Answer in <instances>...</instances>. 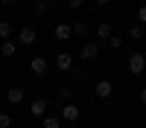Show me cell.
I'll return each instance as SVG.
<instances>
[{
	"mask_svg": "<svg viewBox=\"0 0 146 128\" xmlns=\"http://www.w3.org/2000/svg\"><path fill=\"white\" fill-rule=\"evenodd\" d=\"M62 119H64V122H76V119H79V105L64 102V108H62Z\"/></svg>",
	"mask_w": 146,
	"mask_h": 128,
	"instance_id": "5b68a950",
	"label": "cell"
},
{
	"mask_svg": "<svg viewBox=\"0 0 146 128\" xmlns=\"http://www.w3.org/2000/svg\"><path fill=\"white\" fill-rule=\"evenodd\" d=\"M94 3H96V6H105V3H111V0H94Z\"/></svg>",
	"mask_w": 146,
	"mask_h": 128,
	"instance_id": "603a6c76",
	"label": "cell"
},
{
	"mask_svg": "<svg viewBox=\"0 0 146 128\" xmlns=\"http://www.w3.org/2000/svg\"><path fill=\"white\" fill-rule=\"evenodd\" d=\"M96 55H100V41H91V44L82 47V58H85V61H94Z\"/></svg>",
	"mask_w": 146,
	"mask_h": 128,
	"instance_id": "9c48e42d",
	"label": "cell"
},
{
	"mask_svg": "<svg viewBox=\"0 0 146 128\" xmlns=\"http://www.w3.org/2000/svg\"><path fill=\"white\" fill-rule=\"evenodd\" d=\"M35 41H38V32H35L32 26H23V29L18 32V44H23V47H32Z\"/></svg>",
	"mask_w": 146,
	"mask_h": 128,
	"instance_id": "7a4b0ae2",
	"label": "cell"
},
{
	"mask_svg": "<svg viewBox=\"0 0 146 128\" xmlns=\"http://www.w3.org/2000/svg\"><path fill=\"white\" fill-rule=\"evenodd\" d=\"M129 70H131V73H143V70H146V55L143 53L129 55Z\"/></svg>",
	"mask_w": 146,
	"mask_h": 128,
	"instance_id": "3957f363",
	"label": "cell"
},
{
	"mask_svg": "<svg viewBox=\"0 0 146 128\" xmlns=\"http://www.w3.org/2000/svg\"><path fill=\"white\" fill-rule=\"evenodd\" d=\"M53 35H56L58 41H70L73 38V26H70V23H58V26L53 29Z\"/></svg>",
	"mask_w": 146,
	"mask_h": 128,
	"instance_id": "30bf717a",
	"label": "cell"
},
{
	"mask_svg": "<svg viewBox=\"0 0 146 128\" xmlns=\"http://www.w3.org/2000/svg\"><path fill=\"white\" fill-rule=\"evenodd\" d=\"M56 67L62 70V73H67L73 67V53H56Z\"/></svg>",
	"mask_w": 146,
	"mask_h": 128,
	"instance_id": "8992f818",
	"label": "cell"
},
{
	"mask_svg": "<svg viewBox=\"0 0 146 128\" xmlns=\"http://www.w3.org/2000/svg\"><path fill=\"white\" fill-rule=\"evenodd\" d=\"M143 55H146V53H143Z\"/></svg>",
	"mask_w": 146,
	"mask_h": 128,
	"instance_id": "484cf974",
	"label": "cell"
},
{
	"mask_svg": "<svg viewBox=\"0 0 146 128\" xmlns=\"http://www.w3.org/2000/svg\"><path fill=\"white\" fill-rule=\"evenodd\" d=\"M137 23H140V26H143V23H146V3L137 9Z\"/></svg>",
	"mask_w": 146,
	"mask_h": 128,
	"instance_id": "ffe728a7",
	"label": "cell"
},
{
	"mask_svg": "<svg viewBox=\"0 0 146 128\" xmlns=\"http://www.w3.org/2000/svg\"><path fill=\"white\" fill-rule=\"evenodd\" d=\"M108 44H111L114 50H120V47H123V38H120V35H111V38H108Z\"/></svg>",
	"mask_w": 146,
	"mask_h": 128,
	"instance_id": "d6986e66",
	"label": "cell"
},
{
	"mask_svg": "<svg viewBox=\"0 0 146 128\" xmlns=\"http://www.w3.org/2000/svg\"><path fill=\"white\" fill-rule=\"evenodd\" d=\"M47 108H50V102H47V99H35V102L29 105V114L38 116V119H44V116H47Z\"/></svg>",
	"mask_w": 146,
	"mask_h": 128,
	"instance_id": "277c9868",
	"label": "cell"
},
{
	"mask_svg": "<svg viewBox=\"0 0 146 128\" xmlns=\"http://www.w3.org/2000/svg\"><path fill=\"white\" fill-rule=\"evenodd\" d=\"M70 26H73V35H79V38L88 32V23H85V20H76V23H70Z\"/></svg>",
	"mask_w": 146,
	"mask_h": 128,
	"instance_id": "9a60e30c",
	"label": "cell"
},
{
	"mask_svg": "<svg viewBox=\"0 0 146 128\" xmlns=\"http://www.w3.org/2000/svg\"><path fill=\"white\" fill-rule=\"evenodd\" d=\"M47 3H56V0H47Z\"/></svg>",
	"mask_w": 146,
	"mask_h": 128,
	"instance_id": "d4e9b609",
	"label": "cell"
},
{
	"mask_svg": "<svg viewBox=\"0 0 146 128\" xmlns=\"http://www.w3.org/2000/svg\"><path fill=\"white\" fill-rule=\"evenodd\" d=\"M23 99H27L23 87H9V90H6V102H9V105H21Z\"/></svg>",
	"mask_w": 146,
	"mask_h": 128,
	"instance_id": "ba28073f",
	"label": "cell"
},
{
	"mask_svg": "<svg viewBox=\"0 0 146 128\" xmlns=\"http://www.w3.org/2000/svg\"><path fill=\"white\" fill-rule=\"evenodd\" d=\"M47 9H50V3H47V0H35V12H38V15H44Z\"/></svg>",
	"mask_w": 146,
	"mask_h": 128,
	"instance_id": "e0dca14e",
	"label": "cell"
},
{
	"mask_svg": "<svg viewBox=\"0 0 146 128\" xmlns=\"http://www.w3.org/2000/svg\"><path fill=\"white\" fill-rule=\"evenodd\" d=\"M9 3H15V0H0V6H9Z\"/></svg>",
	"mask_w": 146,
	"mask_h": 128,
	"instance_id": "cb8c5ba5",
	"label": "cell"
},
{
	"mask_svg": "<svg viewBox=\"0 0 146 128\" xmlns=\"http://www.w3.org/2000/svg\"><path fill=\"white\" fill-rule=\"evenodd\" d=\"M94 93H96L100 99H111V96H114V85H111L108 79H100V81H96V87H94Z\"/></svg>",
	"mask_w": 146,
	"mask_h": 128,
	"instance_id": "6da1fadb",
	"label": "cell"
},
{
	"mask_svg": "<svg viewBox=\"0 0 146 128\" xmlns=\"http://www.w3.org/2000/svg\"><path fill=\"white\" fill-rule=\"evenodd\" d=\"M47 67H50V64H47V58H44V55H35L32 61H29V70H32L35 76H44V73H47Z\"/></svg>",
	"mask_w": 146,
	"mask_h": 128,
	"instance_id": "52a82bcc",
	"label": "cell"
},
{
	"mask_svg": "<svg viewBox=\"0 0 146 128\" xmlns=\"http://www.w3.org/2000/svg\"><path fill=\"white\" fill-rule=\"evenodd\" d=\"M18 53V44L15 41H3V47H0V55H6V58H12Z\"/></svg>",
	"mask_w": 146,
	"mask_h": 128,
	"instance_id": "7c38bea8",
	"label": "cell"
},
{
	"mask_svg": "<svg viewBox=\"0 0 146 128\" xmlns=\"http://www.w3.org/2000/svg\"><path fill=\"white\" fill-rule=\"evenodd\" d=\"M41 128H62V119H58V116H44Z\"/></svg>",
	"mask_w": 146,
	"mask_h": 128,
	"instance_id": "5bb4252c",
	"label": "cell"
},
{
	"mask_svg": "<svg viewBox=\"0 0 146 128\" xmlns=\"http://www.w3.org/2000/svg\"><path fill=\"white\" fill-rule=\"evenodd\" d=\"M82 3H85V0H67V6H70V9H79Z\"/></svg>",
	"mask_w": 146,
	"mask_h": 128,
	"instance_id": "44dd1931",
	"label": "cell"
},
{
	"mask_svg": "<svg viewBox=\"0 0 146 128\" xmlns=\"http://www.w3.org/2000/svg\"><path fill=\"white\" fill-rule=\"evenodd\" d=\"M140 102H143V105H146V87H143V90H140Z\"/></svg>",
	"mask_w": 146,
	"mask_h": 128,
	"instance_id": "7402d4cb",
	"label": "cell"
},
{
	"mask_svg": "<svg viewBox=\"0 0 146 128\" xmlns=\"http://www.w3.org/2000/svg\"><path fill=\"white\" fill-rule=\"evenodd\" d=\"M129 38H131V41H140V38H143V26H140V23H135V26L129 29Z\"/></svg>",
	"mask_w": 146,
	"mask_h": 128,
	"instance_id": "2e32d148",
	"label": "cell"
},
{
	"mask_svg": "<svg viewBox=\"0 0 146 128\" xmlns=\"http://www.w3.org/2000/svg\"><path fill=\"white\" fill-rule=\"evenodd\" d=\"M0 128H12V116L0 111Z\"/></svg>",
	"mask_w": 146,
	"mask_h": 128,
	"instance_id": "ac0fdd59",
	"label": "cell"
},
{
	"mask_svg": "<svg viewBox=\"0 0 146 128\" xmlns=\"http://www.w3.org/2000/svg\"><path fill=\"white\" fill-rule=\"evenodd\" d=\"M12 32H15V29H12V23H9V20H0V38L9 41V38H12Z\"/></svg>",
	"mask_w": 146,
	"mask_h": 128,
	"instance_id": "4fadbf2b",
	"label": "cell"
},
{
	"mask_svg": "<svg viewBox=\"0 0 146 128\" xmlns=\"http://www.w3.org/2000/svg\"><path fill=\"white\" fill-rule=\"evenodd\" d=\"M96 35H100V41H108L114 35V29H111V23H100V26H96Z\"/></svg>",
	"mask_w": 146,
	"mask_h": 128,
	"instance_id": "8fae6325",
	"label": "cell"
}]
</instances>
